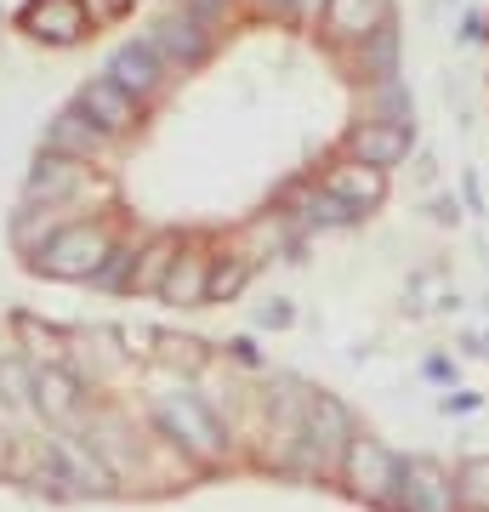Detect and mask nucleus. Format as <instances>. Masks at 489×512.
<instances>
[{"label":"nucleus","mask_w":489,"mask_h":512,"mask_svg":"<svg viewBox=\"0 0 489 512\" xmlns=\"http://www.w3.org/2000/svg\"><path fill=\"white\" fill-rule=\"evenodd\" d=\"M80 114H86L91 126H103L109 137L137 126V97H126L114 80H91L86 92H80Z\"/></svg>","instance_id":"obj_10"},{"label":"nucleus","mask_w":489,"mask_h":512,"mask_svg":"<svg viewBox=\"0 0 489 512\" xmlns=\"http://www.w3.org/2000/svg\"><path fill=\"white\" fill-rule=\"evenodd\" d=\"M251 268L256 262H245V256H217L211 262V302H228V296L245 291L251 285Z\"/></svg>","instance_id":"obj_20"},{"label":"nucleus","mask_w":489,"mask_h":512,"mask_svg":"<svg viewBox=\"0 0 489 512\" xmlns=\"http://www.w3.org/2000/svg\"><path fill=\"white\" fill-rule=\"evenodd\" d=\"M399 512H461L455 467H444L438 456H404V473H399Z\"/></svg>","instance_id":"obj_4"},{"label":"nucleus","mask_w":489,"mask_h":512,"mask_svg":"<svg viewBox=\"0 0 489 512\" xmlns=\"http://www.w3.org/2000/svg\"><path fill=\"white\" fill-rule=\"evenodd\" d=\"M148 46L160 52V63H177V69H188V63H200L205 46H211V23L200 18V12H188V6H177L171 18L148 35Z\"/></svg>","instance_id":"obj_5"},{"label":"nucleus","mask_w":489,"mask_h":512,"mask_svg":"<svg viewBox=\"0 0 489 512\" xmlns=\"http://www.w3.org/2000/svg\"><path fill=\"white\" fill-rule=\"evenodd\" d=\"M484 359H489V336H484Z\"/></svg>","instance_id":"obj_27"},{"label":"nucleus","mask_w":489,"mask_h":512,"mask_svg":"<svg viewBox=\"0 0 489 512\" xmlns=\"http://www.w3.org/2000/svg\"><path fill=\"white\" fill-rule=\"evenodd\" d=\"M103 137H109V131H97L80 109L63 114V120H52V154H63V160H69V154L74 160H91V154L103 148Z\"/></svg>","instance_id":"obj_16"},{"label":"nucleus","mask_w":489,"mask_h":512,"mask_svg":"<svg viewBox=\"0 0 489 512\" xmlns=\"http://www.w3.org/2000/svg\"><path fill=\"white\" fill-rule=\"evenodd\" d=\"M177 239L171 234H160L148 251H137V262H131V291H160L165 285V274H171V262H177Z\"/></svg>","instance_id":"obj_17"},{"label":"nucleus","mask_w":489,"mask_h":512,"mask_svg":"<svg viewBox=\"0 0 489 512\" xmlns=\"http://www.w3.org/2000/svg\"><path fill=\"white\" fill-rule=\"evenodd\" d=\"M35 404L57 421V427H80V382H74L63 365L35 370Z\"/></svg>","instance_id":"obj_13"},{"label":"nucleus","mask_w":489,"mask_h":512,"mask_svg":"<svg viewBox=\"0 0 489 512\" xmlns=\"http://www.w3.org/2000/svg\"><path fill=\"white\" fill-rule=\"evenodd\" d=\"M359 52H364V80H370V86L399 80V35H393V23L376 29L370 40H359Z\"/></svg>","instance_id":"obj_18"},{"label":"nucleus","mask_w":489,"mask_h":512,"mask_svg":"<svg viewBox=\"0 0 489 512\" xmlns=\"http://www.w3.org/2000/svg\"><path fill=\"white\" fill-rule=\"evenodd\" d=\"M23 23H29V35H40V40H80L86 35L80 0H35V6L23 12Z\"/></svg>","instance_id":"obj_14"},{"label":"nucleus","mask_w":489,"mask_h":512,"mask_svg":"<svg viewBox=\"0 0 489 512\" xmlns=\"http://www.w3.org/2000/svg\"><path fill=\"white\" fill-rule=\"evenodd\" d=\"M438 410H444V416H478V410H484V393H472V387H450V393L438 399Z\"/></svg>","instance_id":"obj_22"},{"label":"nucleus","mask_w":489,"mask_h":512,"mask_svg":"<svg viewBox=\"0 0 489 512\" xmlns=\"http://www.w3.org/2000/svg\"><path fill=\"white\" fill-rule=\"evenodd\" d=\"M421 376H427V382H455V365H450V359H427Z\"/></svg>","instance_id":"obj_24"},{"label":"nucleus","mask_w":489,"mask_h":512,"mask_svg":"<svg viewBox=\"0 0 489 512\" xmlns=\"http://www.w3.org/2000/svg\"><path fill=\"white\" fill-rule=\"evenodd\" d=\"M103 262H109V234L97 222H63L35 251V268L40 274H57V279H97Z\"/></svg>","instance_id":"obj_3"},{"label":"nucleus","mask_w":489,"mask_h":512,"mask_svg":"<svg viewBox=\"0 0 489 512\" xmlns=\"http://www.w3.org/2000/svg\"><path fill=\"white\" fill-rule=\"evenodd\" d=\"M347 148H353V160L387 171V165H399L404 154L416 148V131H410V126H393V120H364V126H353Z\"/></svg>","instance_id":"obj_7"},{"label":"nucleus","mask_w":489,"mask_h":512,"mask_svg":"<svg viewBox=\"0 0 489 512\" xmlns=\"http://www.w3.org/2000/svg\"><path fill=\"white\" fill-rule=\"evenodd\" d=\"M399 473H404L399 450H387L381 439H364V433L353 439V450L342 461V484L381 512H399Z\"/></svg>","instance_id":"obj_2"},{"label":"nucleus","mask_w":489,"mask_h":512,"mask_svg":"<svg viewBox=\"0 0 489 512\" xmlns=\"http://www.w3.org/2000/svg\"><path fill=\"white\" fill-rule=\"evenodd\" d=\"M228 353H234V359H239V365H262V353H256V342H245V336H239V342H234V348H228Z\"/></svg>","instance_id":"obj_25"},{"label":"nucleus","mask_w":489,"mask_h":512,"mask_svg":"<svg viewBox=\"0 0 489 512\" xmlns=\"http://www.w3.org/2000/svg\"><path fill=\"white\" fill-rule=\"evenodd\" d=\"M455 490H461V512H489V456H461L455 461Z\"/></svg>","instance_id":"obj_19"},{"label":"nucleus","mask_w":489,"mask_h":512,"mask_svg":"<svg viewBox=\"0 0 489 512\" xmlns=\"http://www.w3.org/2000/svg\"><path fill=\"white\" fill-rule=\"evenodd\" d=\"M222 6H228V0H188V12H200V18H205V23L217 18Z\"/></svg>","instance_id":"obj_26"},{"label":"nucleus","mask_w":489,"mask_h":512,"mask_svg":"<svg viewBox=\"0 0 489 512\" xmlns=\"http://www.w3.org/2000/svg\"><path fill=\"white\" fill-rule=\"evenodd\" d=\"M0 399L6 404H29L35 399V370L23 359H0Z\"/></svg>","instance_id":"obj_21"},{"label":"nucleus","mask_w":489,"mask_h":512,"mask_svg":"<svg viewBox=\"0 0 489 512\" xmlns=\"http://www.w3.org/2000/svg\"><path fill=\"white\" fill-rule=\"evenodd\" d=\"M154 427L177 444L182 456L205 461V467H217V461L228 456V433H222L217 410L205 399H194V393H171V399L154 404Z\"/></svg>","instance_id":"obj_1"},{"label":"nucleus","mask_w":489,"mask_h":512,"mask_svg":"<svg viewBox=\"0 0 489 512\" xmlns=\"http://www.w3.org/2000/svg\"><path fill=\"white\" fill-rule=\"evenodd\" d=\"M160 296L171 308H194V302H211V262L200 251H177L171 274H165Z\"/></svg>","instance_id":"obj_11"},{"label":"nucleus","mask_w":489,"mask_h":512,"mask_svg":"<svg viewBox=\"0 0 489 512\" xmlns=\"http://www.w3.org/2000/svg\"><path fill=\"white\" fill-rule=\"evenodd\" d=\"M290 319H296V308H290L285 296H273L268 308H262V330H285Z\"/></svg>","instance_id":"obj_23"},{"label":"nucleus","mask_w":489,"mask_h":512,"mask_svg":"<svg viewBox=\"0 0 489 512\" xmlns=\"http://www.w3.org/2000/svg\"><path fill=\"white\" fill-rule=\"evenodd\" d=\"M393 23V0H325V29L336 40H370Z\"/></svg>","instance_id":"obj_9"},{"label":"nucleus","mask_w":489,"mask_h":512,"mask_svg":"<svg viewBox=\"0 0 489 512\" xmlns=\"http://www.w3.org/2000/svg\"><path fill=\"white\" fill-rule=\"evenodd\" d=\"M325 188L353 211V217H364V211H376L381 194H387V171H376V165H364V160H342V165L325 171Z\"/></svg>","instance_id":"obj_6"},{"label":"nucleus","mask_w":489,"mask_h":512,"mask_svg":"<svg viewBox=\"0 0 489 512\" xmlns=\"http://www.w3.org/2000/svg\"><path fill=\"white\" fill-rule=\"evenodd\" d=\"M290 211H296V222H308V228H353V222H359L325 183H319V188H302V194L290 200Z\"/></svg>","instance_id":"obj_15"},{"label":"nucleus","mask_w":489,"mask_h":512,"mask_svg":"<svg viewBox=\"0 0 489 512\" xmlns=\"http://www.w3.org/2000/svg\"><path fill=\"white\" fill-rule=\"evenodd\" d=\"M86 188H91L86 171H80L74 160H63V154H52V160L35 165V177H29V200H35V205H46V200L69 205L74 194H86Z\"/></svg>","instance_id":"obj_12"},{"label":"nucleus","mask_w":489,"mask_h":512,"mask_svg":"<svg viewBox=\"0 0 489 512\" xmlns=\"http://www.w3.org/2000/svg\"><path fill=\"white\" fill-rule=\"evenodd\" d=\"M160 74H165L160 52H154L148 40H131V46H120V52L109 57V74H103V80H114L126 97H154L160 92Z\"/></svg>","instance_id":"obj_8"}]
</instances>
